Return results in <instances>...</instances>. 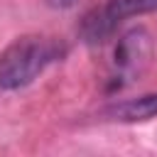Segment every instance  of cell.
<instances>
[{"mask_svg":"<svg viewBox=\"0 0 157 157\" xmlns=\"http://www.w3.org/2000/svg\"><path fill=\"white\" fill-rule=\"evenodd\" d=\"M59 54V44L42 34H22L0 54V88L17 91L32 83Z\"/></svg>","mask_w":157,"mask_h":157,"instance_id":"cell-1","label":"cell"},{"mask_svg":"<svg viewBox=\"0 0 157 157\" xmlns=\"http://www.w3.org/2000/svg\"><path fill=\"white\" fill-rule=\"evenodd\" d=\"M155 10H157V0H108L105 7L93 10L83 17L81 34L86 42H103L125 17H135Z\"/></svg>","mask_w":157,"mask_h":157,"instance_id":"cell-2","label":"cell"},{"mask_svg":"<svg viewBox=\"0 0 157 157\" xmlns=\"http://www.w3.org/2000/svg\"><path fill=\"white\" fill-rule=\"evenodd\" d=\"M150 56V37L145 29H132L128 32L118 49H115V66L123 71H135L140 61H147Z\"/></svg>","mask_w":157,"mask_h":157,"instance_id":"cell-3","label":"cell"},{"mask_svg":"<svg viewBox=\"0 0 157 157\" xmlns=\"http://www.w3.org/2000/svg\"><path fill=\"white\" fill-rule=\"evenodd\" d=\"M105 115H110L113 120L120 123H137V120H150L157 115V93L150 96H140V98H128L120 101L115 105H110L105 110Z\"/></svg>","mask_w":157,"mask_h":157,"instance_id":"cell-4","label":"cell"},{"mask_svg":"<svg viewBox=\"0 0 157 157\" xmlns=\"http://www.w3.org/2000/svg\"><path fill=\"white\" fill-rule=\"evenodd\" d=\"M49 7H54V10H66V7H71V5H76V0H44Z\"/></svg>","mask_w":157,"mask_h":157,"instance_id":"cell-5","label":"cell"}]
</instances>
